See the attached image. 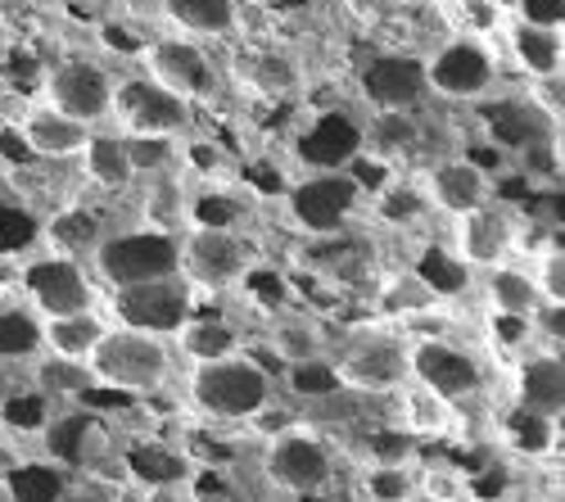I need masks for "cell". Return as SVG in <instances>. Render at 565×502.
Instances as JSON below:
<instances>
[{
	"mask_svg": "<svg viewBox=\"0 0 565 502\" xmlns=\"http://www.w3.org/2000/svg\"><path fill=\"white\" fill-rule=\"evenodd\" d=\"M276 376L263 367L254 353H235L222 362H191V376H185V398L200 417L209 421H231L245 426L258 413L276 403Z\"/></svg>",
	"mask_w": 565,
	"mask_h": 502,
	"instance_id": "cell-1",
	"label": "cell"
},
{
	"mask_svg": "<svg viewBox=\"0 0 565 502\" xmlns=\"http://www.w3.org/2000/svg\"><path fill=\"white\" fill-rule=\"evenodd\" d=\"M331 362L349 389L385 398L412 381V335L398 322H366L340 335Z\"/></svg>",
	"mask_w": 565,
	"mask_h": 502,
	"instance_id": "cell-2",
	"label": "cell"
},
{
	"mask_svg": "<svg viewBox=\"0 0 565 502\" xmlns=\"http://www.w3.org/2000/svg\"><path fill=\"white\" fill-rule=\"evenodd\" d=\"M86 372L105 394H159L172 376V340L109 322L86 357Z\"/></svg>",
	"mask_w": 565,
	"mask_h": 502,
	"instance_id": "cell-3",
	"label": "cell"
},
{
	"mask_svg": "<svg viewBox=\"0 0 565 502\" xmlns=\"http://www.w3.org/2000/svg\"><path fill=\"white\" fill-rule=\"evenodd\" d=\"M90 267H96V277L109 290L181 277V236L154 232V226H122V232H105L96 241V249H90Z\"/></svg>",
	"mask_w": 565,
	"mask_h": 502,
	"instance_id": "cell-4",
	"label": "cell"
},
{
	"mask_svg": "<svg viewBox=\"0 0 565 502\" xmlns=\"http://www.w3.org/2000/svg\"><path fill=\"white\" fill-rule=\"evenodd\" d=\"M263 476L276 493L317 498L335 484V448L317 426H290L276 439H267Z\"/></svg>",
	"mask_w": 565,
	"mask_h": 502,
	"instance_id": "cell-5",
	"label": "cell"
},
{
	"mask_svg": "<svg viewBox=\"0 0 565 502\" xmlns=\"http://www.w3.org/2000/svg\"><path fill=\"white\" fill-rule=\"evenodd\" d=\"M362 204V181L344 168H321L286 191V213L312 241H335Z\"/></svg>",
	"mask_w": 565,
	"mask_h": 502,
	"instance_id": "cell-6",
	"label": "cell"
},
{
	"mask_svg": "<svg viewBox=\"0 0 565 502\" xmlns=\"http://www.w3.org/2000/svg\"><path fill=\"white\" fill-rule=\"evenodd\" d=\"M105 312L114 327H131V331H150V335L172 340L185 327V317L195 312V286L185 277H168V281L105 290Z\"/></svg>",
	"mask_w": 565,
	"mask_h": 502,
	"instance_id": "cell-7",
	"label": "cell"
},
{
	"mask_svg": "<svg viewBox=\"0 0 565 502\" xmlns=\"http://www.w3.org/2000/svg\"><path fill=\"white\" fill-rule=\"evenodd\" d=\"M140 68H146V77H154L159 86H168L172 96H181L195 109L217 100V90H222V73L195 36H154V41H146L140 45Z\"/></svg>",
	"mask_w": 565,
	"mask_h": 502,
	"instance_id": "cell-8",
	"label": "cell"
},
{
	"mask_svg": "<svg viewBox=\"0 0 565 502\" xmlns=\"http://www.w3.org/2000/svg\"><path fill=\"white\" fill-rule=\"evenodd\" d=\"M109 122L122 136H168V141H181L195 122V105L172 96V90L159 86L154 77L136 73V77H118Z\"/></svg>",
	"mask_w": 565,
	"mask_h": 502,
	"instance_id": "cell-9",
	"label": "cell"
},
{
	"mask_svg": "<svg viewBox=\"0 0 565 502\" xmlns=\"http://www.w3.org/2000/svg\"><path fill=\"white\" fill-rule=\"evenodd\" d=\"M23 303L36 317H64V312H86L100 308V290L90 281V271L82 267L77 254H41L28 258L19 271Z\"/></svg>",
	"mask_w": 565,
	"mask_h": 502,
	"instance_id": "cell-10",
	"label": "cell"
},
{
	"mask_svg": "<svg viewBox=\"0 0 565 502\" xmlns=\"http://www.w3.org/2000/svg\"><path fill=\"white\" fill-rule=\"evenodd\" d=\"M249 267H254V254L235 226L191 222L181 232V277L195 290H226L235 281H245Z\"/></svg>",
	"mask_w": 565,
	"mask_h": 502,
	"instance_id": "cell-11",
	"label": "cell"
},
{
	"mask_svg": "<svg viewBox=\"0 0 565 502\" xmlns=\"http://www.w3.org/2000/svg\"><path fill=\"white\" fill-rule=\"evenodd\" d=\"M426 82L430 96L452 105H480L498 86V60L480 36H452L435 55H426Z\"/></svg>",
	"mask_w": 565,
	"mask_h": 502,
	"instance_id": "cell-12",
	"label": "cell"
},
{
	"mask_svg": "<svg viewBox=\"0 0 565 502\" xmlns=\"http://www.w3.org/2000/svg\"><path fill=\"white\" fill-rule=\"evenodd\" d=\"M114 90H118L114 68L100 64V60H86V55H73L64 64H55L51 77H45V100H51L60 114L86 122V127H105L109 122Z\"/></svg>",
	"mask_w": 565,
	"mask_h": 502,
	"instance_id": "cell-13",
	"label": "cell"
},
{
	"mask_svg": "<svg viewBox=\"0 0 565 502\" xmlns=\"http://www.w3.org/2000/svg\"><path fill=\"white\" fill-rule=\"evenodd\" d=\"M521 249V217H515L511 204H480L461 217H452V254L476 271H489V267H502L511 263V254Z\"/></svg>",
	"mask_w": 565,
	"mask_h": 502,
	"instance_id": "cell-14",
	"label": "cell"
},
{
	"mask_svg": "<svg viewBox=\"0 0 565 502\" xmlns=\"http://www.w3.org/2000/svg\"><path fill=\"white\" fill-rule=\"evenodd\" d=\"M412 381L452 403H466L484 394V362L448 335H412Z\"/></svg>",
	"mask_w": 565,
	"mask_h": 502,
	"instance_id": "cell-15",
	"label": "cell"
},
{
	"mask_svg": "<svg viewBox=\"0 0 565 502\" xmlns=\"http://www.w3.org/2000/svg\"><path fill=\"white\" fill-rule=\"evenodd\" d=\"M358 90L375 114H412L430 100V82H426V60L420 55H371L358 73Z\"/></svg>",
	"mask_w": 565,
	"mask_h": 502,
	"instance_id": "cell-16",
	"label": "cell"
},
{
	"mask_svg": "<svg viewBox=\"0 0 565 502\" xmlns=\"http://www.w3.org/2000/svg\"><path fill=\"white\" fill-rule=\"evenodd\" d=\"M416 186L426 195L430 213H444V217H461V213L493 200V177L466 154H448V159L430 163Z\"/></svg>",
	"mask_w": 565,
	"mask_h": 502,
	"instance_id": "cell-17",
	"label": "cell"
},
{
	"mask_svg": "<svg viewBox=\"0 0 565 502\" xmlns=\"http://www.w3.org/2000/svg\"><path fill=\"white\" fill-rule=\"evenodd\" d=\"M14 127H19L23 150H28L32 159H51V163H68V159L77 163L82 150H86V141H90V131H96V127H86V122L60 114L51 100L28 105Z\"/></svg>",
	"mask_w": 565,
	"mask_h": 502,
	"instance_id": "cell-18",
	"label": "cell"
},
{
	"mask_svg": "<svg viewBox=\"0 0 565 502\" xmlns=\"http://www.w3.org/2000/svg\"><path fill=\"white\" fill-rule=\"evenodd\" d=\"M385 403L394 407V426H403L416 444H439V439H452V430L461 426V403L426 389L420 381H407L398 385L394 394H385Z\"/></svg>",
	"mask_w": 565,
	"mask_h": 502,
	"instance_id": "cell-19",
	"label": "cell"
},
{
	"mask_svg": "<svg viewBox=\"0 0 565 502\" xmlns=\"http://www.w3.org/2000/svg\"><path fill=\"white\" fill-rule=\"evenodd\" d=\"M515 407L547 426L565 421V353L561 349H539L521 362V372H515Z\"/></svg>",
	"mask_w": 565,
	"mask_h": 502,
	"instance_id": "cell-20",
	"label": "cell"
},
{
	"mask_svg": "<svg viewBox=\"0 0 565 502\" xmlns=\"http://www.w3.org/2000/svg\"><path fill=\"white\" fill-rule=\"evenodd\" d=\"M105 331H109V312L105 308L41 317V353H51L60 362H86Z\"/></svg>",
	"mask_w": 565,
	"mask_h": 502,
	"instance_id": "cell-21",
	"label": "cell"
},
{
	"mask_svg": "<svg viewBox=\"0 0 565 502\" xmlns=\"http://www.w3.org/2000/svg\"><path fill=\"white\" fill-rule=\"evenodd\" d=\"M480 295H484L489 312H498V317H525V322H534V312L543 308L534 267H521V263H502V267L480 271Z\"/></svg>",
	"mask_w": 565,
	"mask_h": 502,
	"instance_id": "cell-22",
	"label": "cell"
},
{
	"mask_svg": "<svg viewBox=\"0 0 565 502\" xmlns=\"http://www.w3.org/2000/svg\"><path fill=\"white\" fill-rule=\"evenodd\" d=\"M172 344L181 349L185 362H222L235 353H249L241 327H235L231 317H217V312H191L185 327L172 335Z\"/></svg>",
	"mask_w": 565,
	"mask_h": 502,
	"instance_id": "cell-23",
	"label": "cell"
},
{
	"mask_svg": "<svg viewBox=\"0 0 565 502\" xmlns=\"http://www.w3.org/2000/svg\"><path fill=\"white\" fill-rule=\"evenodd\" d=\"M140 226H154V232H172V236L191 226V195H185L181 168L140 177Z\"/></svg>",
	"mask_w": 565,
	"mask_h": 502,
	"instance_id": "cell-24",
	"label": "cell"
},
{
	"mask_svg": "<svg viewBox=\"0 0 565 502\" xmlns=\"http://www.w3.org/2000/svg\"><path fill=\"white\" fill-rule=\"evenodd\" d=\"M77 163H82V172L96 181L105 195H122V191L136 186V168H131L127 136H122V131H105V127H96Z\"/></svg>",
	"mask_w": 565,
	"mask_h": 502,
	"instance_id": "cell-25",
	"label": "cell"
},
{
	"mask_svg": "<svg viewBox=\"0 0 565 502\" xmlns=\"http://www.w3.org/2000/svg\"><path fill=\"white\" fill-rule=\"evenodd\" d=\"M163 19L185 36H235L241 32V0H159Z\"/></svg>",
	"mask_w": 565,
	"mask_h": 502,
	"instance_id": "cell-26",
	"label": "cell"
},
{
	"mask_svg": "<svg viewBox=\"0 0 565 502\" xmlns=\"http://www.w3.org/2000/svg\"><path fill=\"white\" fill-rule=\"evenodd\" d=\"M407 267L416 271L420 281H426V290H430L439 303H444V299H461V295L476 290V271H470V267L452 254V245H420Z\"/></svg>",
	"mask_w": 565,
	"mask_h": 502,
	"instance_id": "cell-27",
	"label": "cell"
},
{
	"mask_svg": "<svg viewBox=\"0 0 565 502\" xmlns=\"http://www.w3.org/2000/svg\"><path fill=\"white\" fill-rule=\"evenodd\" d=\"M511 60L521 64L530 77H543V73H556L565 68V32H552V28H534V23H521L511 19Z\"/></svg>",
	"mask_w": 565,
	"mask_h": 502,
	"instance_id": "cell-28",
	"label": "cell"
},
{
	"mask_svg": "<svg viewBox=\"0 0 565 502\" xmlns=\"http://www.w3.org/2000/svg\"><path fill=\"white\" fill-rule=\"evenodd\" d=\"M430 308H439V299L426 290V281H420L412 267H403V271H394V277L381 281V317L385 322L407 327V322H420Z\"/></svg>",
	"mask_w": 565,
	"mask_h": 502,
	"instance_id": "cell-29",
	"label": "cell"
},
{
	"mask_svg": "<svg viewBox=\"0 0 565 502\" xmlns=\"http://www.w3.org/2000/svg\"><path fill=\"white\" fill-rule=\"evenodd\" d=\"M6 484H10L14 502H64L68 498V467H60L55 458H23Z\"/></svg>",
	"mask_w": 565,
	"mask_h": 502,
	"instance_id": "cell-30",
	"label": "cell"
},
{
	"mask_svg": "<svg viewBox=\"0 0 565 502\" xmlns=\"http://www.w3.org/2000/svg\"><path fill=\"white\" fill-rule=\"evenodd\" d=\"M41 357V317L28 303H0V367Z\"/></svg>",
	"mask_w": 565,
	"mask_h": 502,
	"instance_id": "cell-31",
	"label": "cell"
},
{
	"mask_svg": "<svg viewBox=\"0 0 565 502\" xmlns=\"http://www.w3.org/2000/svg\"><path fill=\"white\" fill-rule=\"evenodd\" d=\"M271 349H276V362H280V376L295 362H312V357H326L331 344H326V331L308 317H280L271 327Z\"/></svg>",
	"mask_w": 565,
	"mask_h": 502,
	"instance_id": "cell-32",
	"label": "cell"
},
{
	"mask_svg": "<svg viewBox=\"0 0 565 502\" xmlns=\"http://www.w3.org/2000/svg\"><path fill=\"white\" fill-rule=\"evenodd\" d=\"M362 448H366V467H416V458H420V444L394 421H375L366 430Z\"/></svg>",
	"mask_w": 565,
	"mask_h": 502,
	"instance_id": "cell-33",
	"label": "cell"
},
{
	"mask_svg": "<svg viewBox=\"0 0 565 502\" xmlns=\"http://www.w3.org/2000/svg\"><path fill=\"white\" fill-rule=\"evenodd\" d=\"M286 389L299 398V403H317V398H326V394H335V389H344V381H340V372H335V362H331V353L326 357H312V362H295V367H286Z\"/></svg>",
	"mask_w": 565,
	"mask_h": 502,
	"instance_id": "cell-34",
	"label": "cell"
},
{
	"mask_svg": "<svg viewBox=\"0 0 565 502\" xmlns=\"http://www.w3.org/2000/svg\"><path fill=\"white\" fill-rule=\"evenodd\" d=\"M127 154H131L136 181L181 168V141H168V136H127Z\"/></svg>",
	"mask_w": 565,
	"mask_h": 502,
	"instance_id": "cell-35",
	"label": "cell"
},
{
	"mask_svg": "<svg viewBox=\"0 0 565 502\" xmlns=\"http://www.w3.org/2000/svg\"><path fill=\"white\" fill-rule=\"evenodd\" d=\"M36 389L45 394V398H82V394H90L96 389V381H90V372H86V362H41L36 357Z\"/></svg>",
	"mask_w": 565,
	"mask_h": 502,
	"instance_id": "cell-36",
	"label": "cell"
},
{
	"mask_svg": "<svg viewBox=\"0 0 565 502\" xmlns=\"http://www.w3.org/2000/svg\"><path fill=\"white\" fill-rule=\"evenodd\" d=\"M131 471L146 489H163V484H181L185 480V458H177V452L163 448V444H146L131 458Z\"/></svg>",
	"mask_w": 565,
	"mask_h": 502,
	"instance_id": "cell-37",
	"label": "cell"
},
{
	"mask_svg": "<svg viewBox=\"0 0 565 502\" xmlns=\"http://www.w3.org/2000/svg\"><path fill=\"white\" fill-rule=\"evenodd\" d=\"M416 489H420V493H430V498H439V502H466L470 480H466L461 467L435 458V462H420V471H416Z\"/></svg>",
	"mask_w": 565,
	"mask_h": 502,
	"instance_id": "cell-38",
	"label": "cell"
},
{
	"mask_svg": "<svg viewBox=\"0 0 565 502\" xmlns=\"http://www.w3.org/2000/svg\"><path fill=\"white\" fill-rule=\"evenodd\" d=\"M362 489L371 502H403L416 489V476H412V467H366Z\"/></svg>",
	"mask_w": 565,
	"mask_h": 502,
	"instance_id": "cell-39",
	"label": "cell"
},
{
	"mask_svg": "<svg viewBox=\"0 0 565 502\" xmlns=\"http://www.w3.org/2000/svg\"><path fill=\"white\" fill-rule=\"evenodd\" d=\"M249 82L263 90V96H290V90L299 86V68L286 55H258Z\"/></svg>",
	"mask_w": 565,
	"mask_h": 502,
	"instance_id": "cell-40",
	"label": "cell"
},
{
	"mask_svg": "<svg viewBox=\"0 0 565 502\" xmlns=\"http://www.w3.org/2000/svg\"><path fill=\"white\" fill-rule=\"evenodd\" d=\"M530 105L539 109V118L547 127L552 122H565V68L543 73V77H530Z\"/></svg>",
	"mask_w": 565,
	"mask_h": 502,
	"instance_id": "cell-41",
	"label": "cell"
},
{
	"mask_svg": "<svg viewBox=\"0 0 565 502\" xmlns=\"http://www.w3.org/2000/svg\"><path fill=\"white\" fill-rule=\"evenodd\" d=\"M534 281L543 290V303H565V245H552L539 254Z\"/></svg>",
	"mask_w": 565,
	"mask_h": 502,
	"instance_id": "cell-42",
	"label": "cell"
},
{
	"mask_svg": "<svg viewBox=\"0 0 565 502\" xmlns=\"http://www.w3.org/2000/svg\"><path fill=\"white\" fill-rule=\"evenodd\" d=\"M515 19L534 23V28L565 32V0H515Z\"/></svg>",
	"mask_w": 565,
	"mask_h": 502,
	"instance_id": "cell-43",
	"label": "cell"
},
{
	"mask_svg": "<svg viewBox=\"0 0 565 502\" xmlns=\"http://www.w3.org/2000/svg\"><path fill=\"white\" fill-rule=\"evenodd\" d=\"M45 407H51V398H45L41 389H28V394L6 403V421H14V426H45Z\"/></svg>",
	"mask_w": 565,
	"mask_h": 502,
	"instance_id": "cell-44",
	"label": "cell"
},
{
	"mask_svg": "<svg viewBox=\"0 0 565 502\" xmlns=\"http://www.w3.org/2000/svg\"><path fill=\"white\" fill-rule=\"evenodd\" d=\"M534 335L565 353V303H543L534 312Z\"/></svg>",
	"mask_w": 565,
	"mask_h": 502,
	"instance_id": "cell-45",
	"label": "cell"
},
{
	"mask_svg": "<svg viewBox=\"0 0 565 502\" xmlns=\"http://www.w3.org/2000/svg\"><path fill=\"white\" fill-rule=\"evenodd\" d=\"M547 154H552V172L561 177V186H565V122L547 127Z\"/></svg>",
	"mask_w": 565,
	"mask_h": 502,
	"instance_id": "cell-46",
	"label": "cell"
},
{
	"mask_svg": "<svg viewBox=\"0 0 565 502\" xmlns=\"http://www.w3.org/2000/svg\"><path fill=\"white\" fill-rule=\"evenodd\" d=\"M23 462V452H14V448H0V480H10V471Z\"/></svg>",
	"mask_w": 565,
	"mask_h": 502,
	"instance_id": "cell-47",
	"label": "cell"
},
{
	"mask_svg": "<svg viewBox=\"0 0 565 502\" xmlns=\"http://www.w3.org/2000/svg\"><path fill=\"white\" fill-rule=\"evenodd\" d=\"M403 502H439V498H430V493H420V489H412Z\"/></svg>",
	"mask_w": 565,
	"mask_h": 502,
	"instance_id": "cell-48",
	"label": "cell"
},
{
	"mask_svg": "<svg viewBox=\"0 0 565 502\" xmlns=\"http://www.w3.org/2000/svg\"><path fill=\"white\" fill-rule=\"evenodd\" d=\"M0 502H14V493H10V484L0 480Z\"/></svg>",
	"mask_w": 565,
	"mask_h": 502,
	"instance_id": "cell-49",
	"label": "cell"
},
{
	"mask_svg": "<svg viewBox=\"0 0 565 502\" xmlns=\"http://www.w3.org/2000/svg\"><path fill=\"white\" fill-rule=\"evenodd\" d=\"M561 493H565V476H561Z\"/></svg>",
	"mask_w": 565,
	"mask_h": 502,
	"instance_id": "cell-50",
	"label": "cell"
}]
</instances>
